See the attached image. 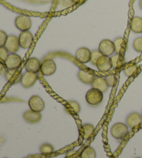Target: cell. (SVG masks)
Returning a JSON list of instances; mask_svg holds the SVG:
<instances>
[{
    "mask_svg": "<svg viewBox=\"0 0 142 158\" xmlns=\"http://www.w3.org/2000/svg\"><path fill=\"white\" fill-rule=\"evenodd\" d=\"M68 104H69V106L73 110V111H74L76 113L78 114L79 112H80L81 106L78 102H76L75 101H68Z\"/></svg>",
    "mask_w": 142,
    "mask_h": 158,
    "instance_id": "cell-28",
    "label": "cell"
},
{
    "mask_svg": "<svg viewBox=\"0 0 142 158\" xmlns=\"http://www.w3.org/2000/svg\"><path fill=\"white\" fill-rule=\"evenodd\" d=\"M141 116H142V112H141Z\"/></svg>",
    "mask_w": 142,
    "mask_h": 158,
    "instance_id": "cell-37",
    "label": "cell"
},
{
    "mask_svg": "<svg viewBox=\"0 0 142 158\" xmlns=\"http://www.w3.org/2000/svg\"><path fill=\"white\" fill-rule=\"evenodd\" d=\"M38 75L35 73L27 72L24 74H22L21 79V84L24 88H30L34 85L36 82L38 80Z\"/></svg>",
    "mask_w": 142,
    "mask_h": 158,
    "instance_id": "cell-11",
    "label": "cell"
},
{
    "mask_svg": "<svg viewBox=\"0 0 142 158\" xmlns=\"http://www.w3.org/2000/svg\"><path fill=\"white\" fill-rule=\"evenodd\" d=\"M97 69L100 72H108L112 68L111 58L107 56H101L97 60L96 64Z\"/></svg>",
    "mask_w": 142,
    "mask_h": 158,
    "instance_id": "cell-10",
    "label": "cell"
},
{
    "mask_svg": "<svg viewBox=\"0 0 142 158\" xmlns=\"http://www.w3.org/2000/svg\"><path fill=\"white\" fill-rule=\"evenodd\" d=\"M8 35L6 34V33L4 31L0 30V47H4Z\"/></svg>",
    "mask_w": 142,
    "mask_h": 158,
    "instance_id": "cell-29",
    "label": "cell"
},
{
    "mask_svg": "<svg viewBox=\"0 0 142 158\" xmlns=\"http://www.w3.org/2000/svg\"><path fill=\"white\" fill-rule=\"evenodd\" d=\"M15 25L16 28L22 32L27 31L32 26V22L29 17L26 15H19L16 17L15 19Z\"/></svg>",
    "mask_w": 142,
    "mask_h": 158,
    "instance_id": "cell-3",
    "label": "cell"
},
{
    "mask_svg": "<svg viewBox=\"0 0 142 158\" xmlns=\"http://www.w3.org/2000/svg\"><path fill=\"white\" fill-rule=\"evenodd\" d=\"M92 52L87 47H81L76 53V59L81 63L85 64L90 61Z\"/></svg>",
    "mask_w": 142,
    "mask_h": 158,
    "instance_id": "cell-13",
    "label": "cell"
},
{
    "mask_svg": "<svg viewBox=\"0 0 142 158\" xmlns=\"http://www.w3.org/2000/svg\"><path fill=\"white\" fill-rule=\"evenodd\" d=\"M91 85H92V88L101 90L102 92H106L109 87L106 83V79L103 77H95L94 80Z\"/></svg>",
    "mask_w": 142,
    "mask_h": 158,
    "instance_id": "cell-17",
    "label": "cell"
},
{
    "mask_svg": "<svg viewBox=\"0 0 142 158\" xmlns=\"http://www.w3.org/2000/svg\"><path fill=\"white\" fill-rule=\"evenodd\" d=\"M6 72V70L5 69L4 65L3 64V63H0V76L5 74Z\"/></svg>",
    "mask_w": 142,
    "mask_h": 158,
    "instance_id": "cell-32",
    "label": "cell"
},
{
    "mask_svg": "<svg viewBox=\"0 0 142 158\" xmlns=\"http://www.w3.org/2000/svg\"><path fill=\"white\" fill-rule=\"evenodd\" d=\"M81 158H96V153L94 149L91 146L85 147L80 154Z\"/></svg>",
    "mask_w": 142,
    "mask_h": 158,
    "instance_id": "cell-20",
    "label": "cell"
},
{
    "mask_svg": "<svg viewBox=\"0 0 142 158\" xmlns=\"http://www.w3.org/2000/svg\"><path fill=\"white\" fill-rule=\"evenodd\" d=\"M136 158H142V157H136Z\"/></svg>",
    "mask_w": 142,
    "mask_h": 158,
    "instance_id": "cell-36",
    "label": "cell"
},
{
    "mask_svg": "<svg viewBox=\"0 0 142 158\" xmlns=\"http://www.w3.org/2000/svg\"><path fill=\"white\" fill-rule=\"evenodd\" d=\"M40 151L42 154H51L54 151V148L51 143H44L41 145Z\"/></svg>",
    "mask_w": 142,
    "mask_h": 158,
    "instance_id": "cell-23",
    "label": "cell"
},
{
    "mask_svg": "<svg viewBox=\"0 0 142 158\" xmlns=\"http://www.w3.org/2000/svg\"><path fill=\"white\" fill-rule=\"evenodd\" d=\"M23 117L24 120L28 123H38L42 118V114L40 112H37L32 111L31 110L24 112Z\"/></svg>",
    "mask_w": 142,
    "mask_h": 158,
    "instance_id": "cell-15",
    "label": "cell"
},
{
    "mask_svg": "<svg viewBox=\"0 0 142 158\" xmlns=\"http://www.w3.org/2000/svg\"><path fill=\"white\" fill-rule=\"evenodd\" d=\"M111 135L116 139H122L128 133V126L123 123H116L110 128Z\"/></svg>",
    "mask_w": 142,
    "mask_h": 158,
    "instance_id": "cell-2",
    "label": "cell"
},
{
    "mask_svg": "<svg viewBox=\"0 0 142 158\" xmlns=\"http://www.w3.org/2000/svg\"><path fill=\"white\" fill-rule=\"evenodd\" d=\"M85 99L88 104L92 106H96L100 104L103 99V92L101 90L92 88L88 90L85 95Z\"/></svg>",
    "mask_w": 142,
    "mask_h": 158,
    "instance_id": "cell-1",
    "label": "cell"
},
{
    "mask_svg": "<svg viewBox=\"0 0 142 158\" xmlns=\"http://www.w3.org/2000/svg\"><path fill=\"white\" fill-rule=\"evenodd\" d=\"M138 68V66L137 64H132V65L128 67H127L124 69V74L127 76V77H131V76L134 74V73L137 71V69Z\"/></svg>",
    "mask_w": 142,
    "mask_h": 158,
    "instance_id": "cell-26",
    "label": "cell"
},
{
    "mask_svg": "<svg viewBox=\"0 0 142 158\" xmlns=\"http://www.w3.org/2000/svg\"><path fill=\"white\" fill-rule=\"evenodd\" d=\"M130 29L135 33H142V18L140 17L135 16L130 22Z\"/></svg>",
    "mask_w": 142,
    "mask_h": 158,
    "instance_id": "cell-18",
    "label": "cell"
},
{
    "mask_svg": "<svg viewBox=\"0 0 142 158\" xmlns=\"http://www.w3.org/2000/svg\"><path fill=\"white\" fill-rule=\"evenodd\" d=\"M28 106L32 111L41 112L44 110L45 103L40 97L38 95H33L28 100Z\"/></svg>",
    "mask_w": 142,
    "mask_h": 158,
    "instance_id": "cell-5",
    "label": "cell"
},
{
    "mask_svg": "<svg viewBox=\"0 0 142 158\" xmlns=\"http://www.w3.org/2000/svg\"><path fill=\"white\" fill-rule=\"evenodd\" d=\"M101 56L103 55H102V53L99 52L98 50H94L93 52H92L90 62L92 63V64H94V65H96V63H97V60Z\"/></svg>",
    "mask_w": 142,
    "mask_h": 158,
    "instance_id": "cell-25",
    "label": "cell"
},
{
    "mask_svg": "<svg viewBox=\"0 0 142 158\" xmlns=\"http://www.w3.org/2000/svg\"><path fill=\"white\" fill-rule=\"evenodd\" d=\"M72 1V2L73 3V4H76V3H78L81 1V0H71Z\"/></svg>",
    "mask_w": 142,
    "mask_h": 158,
    "instance_id": "cell-33",
    "label": "cell"
},
{
    "mask_svg": "<svg viewBox=\"0 0 142 158\" xmlns=\"http://www.w3.org/2000/svg\"><path fill=\"white\" fill-rule=\"evenodd\" d=\"M105 79H106V83L109 87H113L115 85V75L110 74V75L107 76V77L105 78Z\"/></svg>",
    "mask_w": 142,
    "mask_h": 158,
    "instance_id": "cell-31",
    "label": "cell"
},
{
    "mask_svg": "<svg viewBox=\"0 0 142 158\" xmlns=\"http://www.w3.org/2000/svg\"><path fill=\"white\" fill-rule=\"evenodd\" d=\"M56 64L52 59H47L41 63L40 72L42 75L49 77L53 75L56 71Z\"/></svg>",
    "mask_w": 142,
    "mask_h": 158,
    "instance_id": "cell-6",
    "label": "cell"
},
{
    "mask_svg": "<svg viewBox=\"0 0 142 158\" xmlns=\"http://www.w3.org/2000/svg\"><path fill=\"white\" fill-rule=\"evenodd\" d=\"M19 44L21 48L24 49H28L30 48L33 40V35L29 31L22 32L19 35Z\"/></svg>",
    "mask_w": 142,
    "mask_h": 158,
    "instance_id": "cell-9",
    "label": "cell"
},
{
    "mask_svg": "<svg viewBox=\"0 0 142 158\" xmlns=\"http://www.w3.org/2000/svg\"><path fill=\"white\" fill-rule=\"evenodd\" d=\"M140 7L142 10V0H140Z\"/></svg>",
    "mask_w": 142,
    "mask_h": 158,
    "instance_id": "cell-34",
    "label": "cell"
},
{
    "mask_svg": "<svg viewBox=\"0 0 142 158\" xmlns=\"http://www.w3.org/2000/svg\"><path fill=\"white\" fill-rule=\"evenodd\" d=\"M5 78L8 83L10 84H17L20 83L22 74L18 69H7L5 73Z\"/></svg>",
    "mask_w": 142,
    "mask_h": 158,
    "instance_id": "cell-12",
    "label": "cell"
},
{
    "mask_svg": "<svg viewBox=\"0 0 142 158\" xmlns=\"http://www.w3.org/2000/svg\"><path fill=\"white\" fill-rule=\"evenodd\" d=\"M133 49L138 53H142V37L136 38L132 44Z\"/></svg>",
    "mask_w": 142,
    "mask_h": 158,
    "instance_id": "cell-24",
    "label": "cell"
},
{
    "mask_svg": "<svg viewBox=\"0 0 142 158\" xmlns=\"http://www.w3.org/2000/svg\"><path fill=\"white\" fill-rule=\"evenodd\" d=\"M98 51L103 56H110L112 55L115 52L113 41L109 39H104L101 40L98 45Z\"/></svg>",
    "mask_w": 142,
    "mask_h": 158,
    "instance_id": "cell-4",
    "label": "cell"
},
{
    "mask_svg": "<svg viewBox=\"0 0 142 158\" xmlns=\"http://www.w3.org/2000/svg\"><path fill=\"white\" fill-rule=\"evenodd\" d=\"M142 122V116L137 112H132L126 118V124L130 128L137 126Z\"/></svg>",
    "mask_w": 142,
    "mask_h": 158,
    "instance_id": "cell-16",
    "label": "cell"
},
{
    "mask_svg": "<svg viewBox=\"0 0 142 158\" xmlns=\"http://www.w3.org/2000/svg\"><path fill=\"white\" fill-rule=\"evenodd\" d=\"M76 154H77V153H76ZM76 156L73 157V158H81L80 156H77V155H76Z\"/></svg>",
    "mask_w": 142,
    "mask_h": 158,
    "instance_id": "cell-35",
    "label": "cell"
},
{
    "mask_svg": "<svg viewBox=\"0 0 142 158\" xmlns=\"http://www.w3.org/2000/svg\"><path fill=\"white\" fill-rule=\"evenodd\" d=\"M41 67V63L40 60H38L37 58H30L27 61L26 64H25V69L27 72L35 73L39 72L40 71Z\"/></svg>",
    "mask_w": 142,
    "mask_h": 158,
    "instance_id": "cell-14",
    "label": "cell"
},
{
    "mask_svg": "<svg viewBox=\"0 0 142 158\" xmlns=\"http://www.w3.org/2000/svg\"><path fill=\"white\" fill-rule=\"evenodd\" d=\"M5 158H8V157H5Z\"/></svg>",
    "mask_w": 142,
    "mask_h": 158,
    "instance_id": "cell-38",
    "label": "cell"
},
{
    "mask_svg": "<svg viewBox=\"0 0 142 158\" xmlns=\"http://www.w3.org/2000/svg\"><path fill=\"white\" fill-rule=\"evenodd\" d=\"M111 58L112 63V68L116 69V67L119 66V58H120V54H117L116 53L115 55H113Z\"/></svg>",
    "mask_w": 142,
    "mask_h": 158,
    "instance_id": "cell-30",
    "label": "cell"
},
{
    "mask_svg": "<svg viewBox=\"0 0 142 158\" xmlns=\"http://www.w3.org/2000/svg\"><path fill=\"white\" fill-rule=\"evenodd\" d=\"M83 130L84 132L83 139L85 140H87L89 139L91 134L94 131V126L90 123H85L83 125Z\"/></svg>",
    "mask_w": 142,
    "mask_h": 158,
    "instance_id": "cell-21",
    "label": "cell"
},
{
    "mask_svg": "<svg viewBox=\"0 0 142 158\" xmlns=\"http://www.w3.org/2000/svg\"><path fill=\"white\" fill-rule=\"evenodd\" d=\"M78 77L79 80L85 84H92L95 78V77L93 74L85 72L84 70H79Z\"/></svg>",
    "mask_w": 142,
    "mask_h": 158,
    "instance_id": "cell-19",
    "label": "cell"
},
{
    "mask_svg": "<svg viewBox=\"0 0 142 158\" xmlns=\"http://www.w3.org/2000/svg\"><path fill=\"white\" fill-rule=\"evenodd\" d=\"M4 47L7 49L8 53H15L18 52L20 47L19 44V38L14 35H8Z\"/></svg>",
    "mask_w": 142,
    "mask_h": 158,
    "instance_id": "cell-8",
    "label": "cell"
},
{
    "mask_svg": "<svg viewBox=\"0 0 142 158\" xmlns=\"http://www.w3.org/2000/svg\"><path fill=\"white\" fill-rule=\"evenodd\" d=\"M8 55V52L4 47H0V63H5Z\"/></svg>",
    "mask_w": 142,
    "mask_h": 158,
    "instance_id": "cell-27",
    "label": "cell"
},
{
    "mask_svg": "<svg viewBox=\"0 0 142 158\" xmlns=\"http://www.w3.org/2000/svg\"><path fill=\"white\" fill-rule=\"evenodd\" d=\"M22 58L17 53H10L5 61V65L8 69H18L22 64Z\"/></svg>",
    "mask_w": 142,
    "mask_h": 158,
    "instance_id": "cell-7",
    "label": "cell"
},
{
    "mask_svg": "<svg viewBox=\"0 0 142 158\" xmlns=\"http://www.w3.org/2000/svg\"><path fill=\"white\" fill-rule=\"evenodd\" d=\"M114 45H115V52L117 54H120L123 50V38H117L114 40Z\"/></svg>",
    "mask_w": 142,
    "mask_h": 158,
    "instance_id": "cell-22",
    "label": "cell"
}]
</instances>
